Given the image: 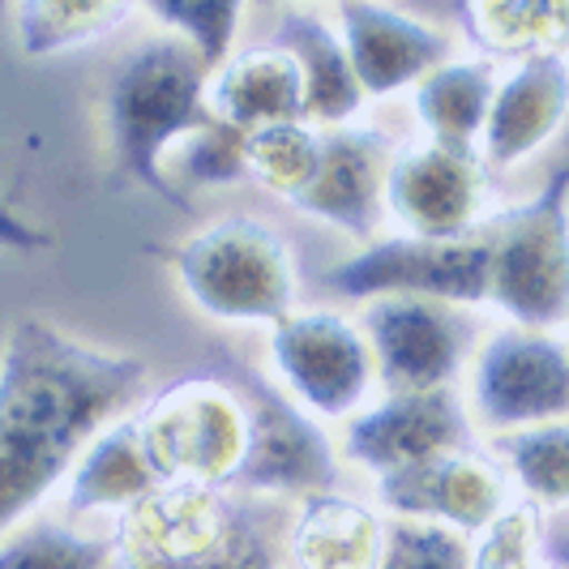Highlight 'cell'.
I'll list each match as a JSON object with an SVG mask.
<instances>
[{
	"label": "cell",
	"mask_w": 569,
	"mask_h": 569,
	"mask_svg": "<svg viewBox=\"0 0 569 569\" xmlns=\"http://www.w3.org/2000/svg\"><path fill=\"white\" fill-rule=\"evenodd\" d=\"M386 390H455L471 360V321L462 309L416 296H381L360 313Z\"/></svg>",
	"instance_id": "obj_10"
},
{
	"label": "cell",
	"mask_w": 569,
	"mask_h": 569,
	"mask_svg": "<svg viewBox=\"0 0 569 569\" xmlns=\"http://www.w3.org/2000/svg\"><path fill=\"white\" fill-rule=\"evenodd\" d=\"M210 112L240 133H253L305 116V78L283 43L244 48L210 69Z\"/></svg>",
	"instance_id": "obj_19"
},
{
	"label": "cell",
	"mask_w": 569,
	"mask_h": 569,
	"mask_svg": "<svg viewBox=\"0 0 569 569\" xmlns=\"http://www.w3.org/2000/svg\"><path fill=\"white\" fill-rule=\"evenodd\" d=\"M492 279V249L488 231L455 236V240H428V236H386L369 240L356 257L326 270V287L347 300H381V296H416L441 300L455 309L488 305Z\"/></svg>",
	"instance_id": "obj_7"
},
{
	"label": "cell",
	"mask_w": 569,
	"mask_h": 569,
	"mask_svg": "<svg viewBox=\"0 0 569 569\" xmlns=\"http://www.w3.org/2000/svg\"><path fill=\"white\" fill-rule=\"evenodd\" d=\"M0 9H9V0H0Z\"/></svg>",
	"instance_id": "obj_34"
},
{
	"label": "cell",
	"mask_w": 569,
	"mask_h": 569,
	"mask_svg": "<svg viewBox=\"0 0 569 569\" xmlns=\"http://www.w3.org/2000/svg\"><path fill=\"white\" fill-rule=\"evenodd\" d=\"M210 64L184 39H146L116 64L108 86V133L116 168L171 210L189 214V198L171 184L163 154L184 138L214 129Z\"/></svg>",
	"instance_id": "obj_3"
},
{
	"label": "cell",
	"mask_w": 569,
	"mask_h": 569,
	"mask_svg": "<svg viewBox=\"0 0 569 569\" xmlns=\"http://www.w3.org/2000/svg\"><path fill=\"white\" fill-rule=\"evenodd\" d=\"M176 283L198 313L223 326H279L300 305L296 253L270 223L223 214L171 253Z\"/></svg>",
	"instance_id": "obj_4"
},
{
	"label": "cell",
	"mask_w": 569,
	"mask_h": 569,
	"mask_svg": "<svg viewBox=\"0 0 569 569\" xmlns=\"http://www.w3.org/2000/svg\"><path fill=\"white\" fill-rule=\"evenodd\" d=\"M381 569H471V540L437 522L395 518Z\"/></svg>",
	"instance_id": "obj_30"
},
{
	"label": "cell",
	"mask_w": 569,
	"mask_h": 569,
	"mask_svg": "<svg viewBox=\"0 0 569 569\" xmlns=\"http://www.w3.org/2000/svg\"><path fill=\"white\" fill-rule=\"evenodd\" d=\"M455 13L488 60L569 52V0H455Z\"/></svg>",
	"instance_id": "obj_23"
},
{
	"label": "cell",
	"mask_w": 569,
	"mask_h": 569,
	"mask_svg": "<svg viewBox=\"0 0 569 569\" xmlns=\"http://www.w3.org/2000/svg\"><path fill=\"white\" fill-rule=\"evenodd\" d=\"M339 34L365 99H390L450 57V39L381 0H339Z\"/></svg>",
	"instance_id": "obj_16"
},
{
	"label": "cell",
	"mask_w": 569,
	"mask_h": 569,
	"mask_svg": "<svg viewBox=\"0 0 569 569\" xmlns=\"http://www.w3.org/2000/svg\"><path fill=\"white\" fill-rule=\"evenodd\" d=\"M566 342H569V326H566Z\"/></svg>",
	"instance_id": "obj_35"
},
{
	"label": "cell",
	"mask_w": 569,
	"mask_h": 569,
	"mask_svg": "<svg viewBox=\"0 0 569 569\" xmlns=\"http://www.w3.org/2000/svg\"><path fill=\"white\" fill-rule=\"evenodd\" d=\"M497 82L501 73L488 57L441 60L432 73H425L416 82V116L425 124L428 142L480 150Z\"/></svg>",
	"instance_id": "obj_22"
},
{
	"label": "cell",
	"mask_w": 569,
	"mask_h": 569,
	"mask_svg": "<svg viewBox=\"0 0 569 569\" xmlns=\"http://www.w3.org/2000/svg\"><path fill=\"white\" fill-rule=\"evenodd\" d=\"M0 244H4V249H18V253H34V249H48V244H52V236H48V231H39L34 223L18 219L13 210H4V206H0Z\"/></svg>",
	"instance_id": "obj_31"
},
{
	"label": "cell",
	"mask_w": 569,
	"mask_h": 569,
	"mask_svg": "<svg viewBox=\"0 0 569 569\" xmlns=\"http://www.w3.org/2000/svg\"><path fill=\"white\" fill-rule=\"evenodd\" d=\"M548 561H557L561 569H569V536H557V540H548Z\"/></svg>",
	"instance_id": "obj_32"
},
{
	"label": "cell",
	"mask_w": 569,
	"mask_h": 569,
	"mask_svg": "<svg viewBox=\"0 0 569 569\" xmlns=\"http://www.w3.org/2000/svg\"><path fill=\"white\" fill-rule=\"evenodd\" d=\"M146 455L163 485L236 492L249 455L253 416L244 386L223 372H193L171 381L138 411Z\"/></svg>",
	"instance_id": "obj_5"
},
{
	"label": "cell",
	"mask_w": 569,
	"mask_h": 569,
	"mask_svg": "<svg viewBox=\"0 0 569 569\" xmlns=\"http://www.w3.org/2000/svg\"><path fill=\"white\" fill-rule=\"evenodd\" d=\"M321 163V129L309 120H283L244 133V176L274 198L296 201Z\"/></svg>",
	"instance_id": "obj_26"
},
{
	"label": "cell",
	"mask_w": 569,
	"mask_h": 569,
	"mask_svg": "<svg viewBox=\"0 0 569 569\" xmlns=\"http://www.w3.org/2000/svg\"><path fill=\"white\" fill-rule=\"evenodd\" d=\"M133 4L138 0H18V48L34 60L90 48L120 30Z\"/></svg>",
	"instance_id": "obj_24"
},
{
	"label": "cell",
	"mask_w": 569,
	"mask_h": 569,
	"mask_svg": "<svg viewBox=\"0 0 569 569\" xmlns=\"http://www.w3.org/2000/svg\"><path fill=\"white\" fill-rule=\"evenodd\" d=\"M381 510L411 522H437L462 536H476L492 513L510 501V476L492 455L476 446L441 455L420 467L372 480Z\"/></svg>",
	"instance_id": "obj_14"
},
{
	"label": "cell",
	"mask_w": 569,
	"mask_h": 569,
	"mask_svg": "<svg viewBox=\"0 0 569 569\" xmlns=\"http://www.w3.org/2000/svg\"><path fill=\"white\" fill-rule=\"evenodd\" d=\"M492 249L488 305L510 326H569V154L536 198L518 201L485 223Z\"/></svg>",
	"instance_id": "obj_6"
},
{
	"label": "cell",
	"mask_w": 569,
	"mask_h": 569,
	"mask_svg": "<svg viewBox=\"0 0 569 569\" xmlns=\"http://www.w3.org/2000/svg\"><path fill=\"white\" fill-rule=\"evenodd\" d=\"M146 360L22 317L0 347V536L57 492L103 428L146 395Z\"/></svg>",
	"instance_id": "obj_1"
},
{
	"label": "cell",
	"mask_w": 569,
	"mask_h": 569,
	"mask_svg": "<svg viewBox=\"0 0 569 569\" xmlns=\"http://www.w3.org/2000/svg\"><path fill=\"white\" fill-rule=\"evenodd\" d=\"M386 536V513L330 488L287 513L283 557L291 569H381Z\"/></svg>",
	"instance_id": "obj_18"
},
{
	"label": "cell",
	"mask_w": 569,
	"mask_h": 569,
	"mask_svg": "<svg viewBox=\"0 0 569 569\" xmlns=\"http://www.w3.org/2000/svg\"><path fill=\"white\" fill-rule=\"evenodd\" d=\"M471 411L455 390H386L342 425V458L372 480L471 446Z\"/></svg>",
	"instance_id": "obj_12"
},
{
	"label": "cell",
	"mask_w": 569,
	"mask_h": 569,
	"mask_svg": "<svg viewBox=\"0 0 569 569\" xmlns=\"http://www.w3.org/2000/svg\"><path fill=\"white\" fill-rule=\"evenodd\" d=\"M395 142L369 124L321 129V163L300 198L291 201L326 228H339L356 240H372L386 210V171Z\"/></svg>",
	"instance_id": "obj_15"
},
{
	"label": "cell",
	"mask_w": 569,
	"mask_h": 569,
	"mask_svg": "<svg viewBox=\"0 0 569 569\" xmlns=\"http://www.w3.org/2000/svg\"><path fill=\"white\" fill-rule=\"evenodd\" d=\"M146 9L176 30L210 69L231 57L236 30L244 18V0H142Z\"/></svg>",
	"instance_id": "obj_29"
},
{
	"label": "cell",
	"mask_w": 569,
	"mask_h": 569,
	"mask_svg": "<svg viewBox=\"0 0 569 569\" xmlns=\"http://www.w3.org/2000/svg\"><path fill=\"white\" fill-rule=\"evenodd\" d=\"M386 214L399 231L428 240L480 231L488 214L485 154L441 142L395 150L386 171Z\"/></svg>",
	"instance_id": "obj_13"
},
{
	"label": "cell",
	"mask_w": 569,
	"mask_h": 569,
	"mask_svg": "<svg viewBox=\"0 0 569 569\" xmlns=\"http://www.w3.org/2000/svg\"><path fill=\"white\" fill-rule=\"evenodd\" d=\"M279 43L300 64L309 124H317V129L356 124V116L365 108V86L351 69V57L342 48L339 30L326 27L317 13H287Z\"/></svg>",
	"instance_id": "obj_21"
},
{
	"label": "cell",
	"mask_w": 569,
	"mask_h": 569,
	"mask_svg": "<svg viewBox=\"0 0 569 569\" xmlns=\"http://www.w3.org/2000/svg\"><path fill=\"white\" fill-rule=\"evenodd\" d=\"M154 488L163 480L146 455L138 416H120L78 455L64 480V510L73 518H120Z\"/></svg>",
	"instance_id": "obj_20"
},
{
	"label": "cell",
	"mask_w": 569,
	"mask_h": 569,
	"mask_svg": "<svg viewBox=\"0 0 569 569\" xmlns=\"http://www.w3.org/2000/svg\"><path fill=\"white\" fill-rule=\"evenodd\" d=\"M287 518L228 488H154L112 518V569H283Z\"/></svg>",
	"instance_id": "obj_2"
},
{
	"label": "cell",
	"mask_w": 569,
	"mask_h": 569,
	"mask_svg": "<svg viewBox=\"0 0 569 569\" xmlns=\"http://www.w3.org/2000/svg\"><path fill=\"white\" fill-rule=\"evenodd\" d=\"M0 569H112V536L34 513L0 536Z\"/></svg>",
	"instance_id": "obj_27"
},
{
	"label": "cell",
	"mask_w": 569,
	"mask_h": 569,
	"mask_svg": "<svg viewBox=\"0 0 569 569\" xmlns=\"http://www.w3.org/2000/svg\"><path fill=\"white\" fill-rule=\"evenodd\" d=\"M240 386L253 416V437L236 492L261 501H305L313 492H330L339 480V450L321 432V420L287 399L283 390L266 386L261 377H240Z\"/></svg>",
	"instance_id": "obj_11"
},
{
	"label": "cell",
	"mask_w": 569,
	"mask_h": 569,
	"mask_svg": "<svg viewBox=\"0 0 569 569\" xmlns=\"http://www.w3.org/2000/svg\"><path fill=\"white\" fill-rule=\"evenodd\" d=\"M569 116V57L536 52L522 57L497 82L488 108L480 154L488 168H518L561 133Z\"/></svg>",
	"instance_id": "obj_17"
},
{
	"label": "cell",
	"mask_w": 569,
	"mask_h": 569,
	"mask_svg": "<svg viewBox=\"0 0 569 569\" xmlns=\"http://www.w3.org/2000/svg\"><path fill=\"white\" fill-rule=\"evenodd\" d=\"M270 369L287 399L330 425L365 411L381 386L360 321L339 309H296L270 326Z\"/></svg>",
	"instance_id": "obj_8"
},
{
	"label": "cell",
	"mask_w": 569,
	"mask_h": 569,
	"mask_svg": "<svg viewBox=\"0 0 569 569\" xmlns=\"http://www.w3.org/2000/svg\"><path fill=\"white\" fill-rule=\"evenodd\" d=\"M492 458L506 467L518 497L536 501L543 513L569 510V416L548 420V425L497 432Z\"/></svg>",
	"instance_id": "obj_25"
},
{
	"label": "cell",
	"mask_w": 569,
	"mask_h": 569,
	"mask_svg": "<svg viewBox=\"0 0 569 569\" xmlns=\"http://www.w3.org/2000/svg\"><path fill=\"white\" fill-rule=\"evenodd\" d=\"M471 540V569H531L548 557L543 510L527 497H510Z\"/></svg>",
	"instance_id": "obj_28"
},
{
	"label": "cell",
	"mask_w": 569,
	"mask_h": 569,
	"mask_svg": "<svg viewBox=\"0 0 569 569\" xmlns=\"http://www.w3.org/2000/svg\"><path fill=\"white\" fill-rule=\"evenodd\" d=\"M531 569H561V566H557V561H548V557H543V561H536V566H531Z\"/></svg>",
	"instance_id": "obj_33"
},
{
	"label": "cell",
	"mask_w": 569,
	"mask_h": 569,
	"mask_svg": "<svg viewBox=\"0 0 569 569\" xmlns=\"http://www.w3.org/2000/svg\"><path fill=\"white\" fill-rule=\"evenodd\" d=\"M467 369V411L488 437L569 416V342L557 330H492Z\"/></svg>",
	"instance_id": "obj_9"
}]
</instances>
